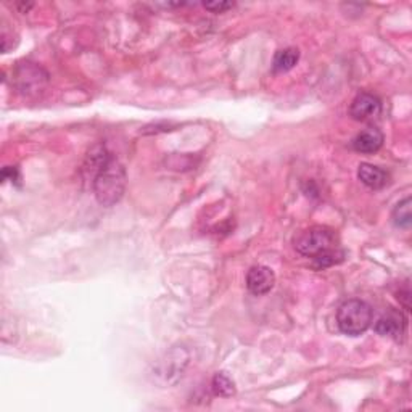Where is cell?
Returning a JSON list of instances; mask_svg holds the SVG:
<instances>
[{
  "label": "cell",
  "instance_id": "cell-1",
  "mask_svg": "<svg viewBox=\"0 0 412 412\" xmlns=\"http://www.w3.org/2000/svg\"><path fill=\"white\" fill-rule=\"evenodd\" d=\"M126 189V171L113 157L102 164L93 175V192L103 206H113L121 200Z\"/></svg>",
  "mask_w": 412,
  "mask_h": 412
},
{
  "label": "cell",
  "instance_id": "cell-2",
  "mask_svg": "<svg viewBox=\"0 0 412 412\" xmlns=\"http://www.w3.org/2000/svg\"><path fill=\"white\" fill-rule=\"evenodd\" d=\"M372 307L362 300H348L338 307V328L350 337H359L372 326Z\"/></svg>",
  "mask_w": 412,
  "mask_h": 412
},
{
  "label": "cell",
  "instance_id": "cell-3",
  "mask_svg": "<svg viewBox=\"0 0 412 412\" xmlns=\"http://www.w3.org/2000/svg\"><path fill=\"white\" fill-rule=\"evenodd\" d=\"M295 248L303 256H310L314 260V258L335 248V234L326 227H312L305 230L295 240Z\"/></svg>",
  "mask_w": 412,
  "mask_h": 412
},
{
  "label": "cell",
  "instance_id": "cell-4",
  "mask_svg": "<svg viewBox=\"0 0 412 412\" xmlns=\"http://www.w3.org/2000/svg\"><path fill=\"white\" fill-rule=\"evenodd\" d=\"M48 76L41 67L34 63H23L16 69V84L18 89L25 93H37L47 84Z\"/></svg>",
  "mask_w": 412,
  "mask_h": 412
},
{
  "label": "cell",
  "instance_id": "cell-5",
  "mask_svg": "<svg viewBox=\"0 0 412 412\" xmlns=\"http://www.w3.org/2000/svg\"><path fill=\"white\" fill-rule=\"evenodd\" d=\"M382 109L380 98L373 93L362 92L359 95L354 97L350 107V117L356 121H367L371 118H376Z\"/></svg>",
  "mask_w": 412,
  "mask_h": 412
},
{
  "label": "cell",
  "instance_id": "cell-6",
  "mask_svg": "<svg viewBox=\"0 0 412 412\" xmlns=\"http://www.w3.org/2000/svg\"><path fill=\"white\" fill-rule=\"evenodd\" d=\"M274 284H276V276H274L272 269L267 266H253L246 274V287L256 296L271 292Z\"/></svg>",
  "mask_w": 412,
  "mask_h": 412
},
{
  "label": "cell",
  "instance_id": "cell-7",
  "mask_svg": "<svg viewBox=\"0 0 412 412\" xmlns=\"http://www.w3.org/2000/svg\"><path fill=\"white\" fill-rule=\"evenodd\" d=\"M373 331L382 337H394L398 338L406 331V319L401 312H388V314H383L380 319L376 322L373 326Z\"/></svg>",
  "mask_w": 412,
  "mask_h": 412
},
{
  "label": "cell",
  "instance_id": "cell-8",
  "mask_svg": "<svg viewBox=\"0 0 412 412\" xmlns=\"http://www.w3.org/2000/svg\"><path fill=\"white\" fill-rule=\"evenodd\" d=\"M383 145V134L376 128L362 131L353 140V148L359 153H376Z\"/></svg>",
  "mask_w": 412,
  "mask_h": 412
},
{
  "label": "cell",
  "instance_id": "cell-9",
  "mask_svg": "<svg viewBox=\"0 0 412 412\" xmlns=\"http://www.w3.org/2000/svg\"><path fill=\"white\" fill-rule=\"evenodd\" d=\"M358 178L364 185L369 187V189H382L388 184V174L383 171V169L373 166L369 163H362L358 169Z\"/></svg>",
  "mask_w": 412,
  "mask_h": 412
},
{
  "label": "cell",
  "instance_id": "cell-10",
  "mask_svg": "<svg viewBox=\"0 0 412 412\" xmlns=\"http://www.w3.org/2000/svg\"><path fill=\"white\" fill-rule=\"evenodd\" d=\"M298 60H300L298 48H293V47L282 48V51H279L276 53V57H274L272 68L276 73H287V71L295 68V65L298 63Z\"/></svg>",
  "mask_w": 412,
  "mask_h": 412
},
{
  "label": "cell",
  "instance_id": "cell-11",
  "mask_svg": "<svg viewBox=\"0 0 412 412\" xmlns=\"http://www.w3.org/2000/svg\"><path fill=\"white\" fill-rule=\"evenodd\" d=\"M412 200L411 197H406L404 200H401L397 206H394L392 219L393 224L401 229H408L412 224Z\"/></svg>",
  "mask_w": 412,
  "mask_h": 412
},
{
  "label": "cell",
  "instance_id": "cell-12",
  "mask_svg": "<svg viewBox=\"0 0 412 412\" xmlns=\"http://www.w3.org/2000/svg\"><path fill=\"white\" fill-rule=\"evenodd\" d=\"M213 392L216 397H222V398H229L232 397L235 393V385L232 382V378H230L227 373L224 372H218L216 376L213 377Z\"/></svg>",
  "mask_w": 412,
  "mask_h": 412
},
{
  "label": "cell",
  "instance_id": "cell-13",
  "mask_svg": "<svg viewBox=\"0 0 412 412\" xmlns=\"http://www.w3.org/2000/svg\"><path fill=\"white\" fill-rule=\"evenodd\" d=\"M234 4L230 2H210V4H205V8L210 10L213 13H224L226 10L232 8Z\"/></svg>",
  "mask_w": 412,
  "mask_h": 412
},
{
  "label": "cell",
  "instance_id": "cell-14",
  "mask_svg": "<svg viewBox=\"0 0 412 412\" xmlns=\"http://www.w3.org/2000/svg\"><path fill=\"white\" fill-rule=\"evenodd\" d=\"M2 179H4V182H7V180H12V182H16V180L20 179L18 169H16V168H12V166L4 168V171H2Z\"/></svg>",
  "mask_w": 412,
  "mask_h": 412
},
{
  "label": "cell",
  "instance_id": "cell-15",
  "mask_svg": "<svg viewBox=\"0 0 412 412\" xmlns=\"http://www.w3.org/2000/svg\"><path fill=\"white\" fill-rule=\"evenodd\" d=\"M398 295H399V296H398V300H403L404 307H406V310H409V307H411V305H409V298H411V296H409V295H411L409 288L406 287V288H404V292H399Z\"/></svg>",
  "mask_w": 412,
  "mask_h": 412
}]
</instances>
